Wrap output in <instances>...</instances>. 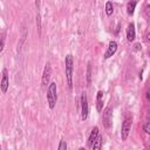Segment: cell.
Wrapping results in <instances>:
<instances>
[{
  "instance_id": "44dd1931",
  "label": "cell",
  "mask_w": 150,
  "mask_h": 150,
  "mask_svg": "<svg viewBox=\"0 0 150 150\" xmlns=\"http://www.w3.org/2000/svg\"><path fill=\"white\" fill-rule=\"evenodd\" d=\"M139 46H141L139 43H135V49H136V50H138V49H139Z\"/></svg>"
},
{
  "instance_id": "9a60e30c",
  "label": "cell",
  "mask_w": 150,
  "mask_h": 150,
  "mask_svg": "<svg viewBox=\"0 0 150 150\" xmlns=\"http://www.w3.org/2000/svg\"><path fill=\"white\" fill-rule=\"evenodd\" d=\"M114 13V5L111 1H107L105 2V14L108 16H110L111 14Z\"/></svg>"
},
{
  "instance_id": "8992f818",
  "label": "cell",
  "mask_w": 150,
  "mask_h": 150,
  "mask_svg": "<svg viewBox=\"0 0 150 150\" xmlns=\"http://www.w3.org/2000/svg\"><path fill=\"white\" fill-rule=\"evenodd\" d=\"M50 76H52V67H50V63L47 62V63L45 64L43 73H42V77H41V84H42L43 88H46V87L49 84Z\"/></svg>"
},
{
  "instance_id": "ffe728a7",
  "label": "cell",
  "mask_w": 150,
  "mask_h": 150,
  "mask_svg": "<svg viewBox=\"0 0 150 150\" xmlns=\"http://www.w3.org/2000/svg\"><path fill=\"white\" fill-rule=\"evenodd\" d=\"M35 6H36V9H40V0H35Z\"/></svg>"
},
{
  "instance_id": "30bf717a",
  "label": "cell",
  "mask_w": 150,
  "mask_h": 150,
  "mask_svg": "<svg viewBox=\"0 0 150 150\" xmlns=\"http://www.w3.org/2000/svg\"><path fill=\"white\" fill-rule=\"evenodd\" d=\"M98 134H100V131H98V127H94V128L91 129V131H90V135H89V137H88V142H87V145H88L89 148L91 146L93 142L96 139V137L98 136Z\"/></svg>"
},
{
  "instance_id": "52a82bcc",
  "label": "cell",
  "mask_w": 150,
  "mask_h": 150,
  "mask_svg": "<svg viewBox=\"0 0 150 150\" xmlns=\"http://www.w3.org/2000/svg\"><path fill=\"white\" fill-rule=\"evenodd\" d=\"M8 87H9L8 70H7L6 68H4V69H2V79H1V82H0V89H1V91L5 94V93H7Z\"/></svg>"
},
{
  "instance_id": "7402d4cb",
  "label": "cell",
  "mask_w": 150,
  "mask_h": 150,
  "mask_svg": "<svg viewBox=\"0 0 150 150\" xmlns=\"http://www.w3.org/2000/svg\"><path fill=\"white\" fill-rule=\"evenodd\" d=\"M0 149H1V146H0Z\"/></svg>"
},
{
  "instance_id": "6da1fadb",
  "label": "cell",
  "mask_w": 150,
  "mask_h": 150,
  "mask_svg": "<svg viewBox=\"0 0 150 150\" xmlns=\"http://www.w3.org/2000/svg\"><path fill=\"white\" fill-rule=\"evenodd\" d=\"M64 70H66V79L68 83L69 90L73 89V70H74V57L71 54H67L64 59Z\"/></svg>"
},
{
  "instance_id": "d6986e66",
  "label": "cell",
  "mask_w": 150,
  "mask_h": 150,
  "mask_svg": "<svg viewBox=\"0 0 150 150\" xmlns=\"http://www.w3.org/2000/svg\"><path fill=\"white\" fill-rule=\"evenodd\" d=\"M4 47H5V40L4 39H0V53L4 50Z\"/></svg>"
},
{
  "instance_id": "e0dca14e",
  "label": "cell",
  "mask_w": 150,
  "mask_h": 150,
  "mask_svg": "<svg viewBox=\"0 0 150 150\" xmlns=\"http://www.w3.org/2000/svg\"><path fill=\"white\" fill-rule=\"evenodd\" d=\"M57 150H67V143H66V141H63V139L60 141V144L57 145Z\"/></svg>"
},
{
  "instance_id": "9c48e42d",
  "label": "cell",
  "mask_w": 150,
  "mask_h": 150,
  "mask_svg": "<svg viewBox=\"0 0 150 150\" xmlns=\"http://www.w3.org/2000/svg\"><path fill=\"white\" fill-rule=\"evenodd\" d=\"M136 38V30H135V23L134 22H130L128 25V28H127V40L129 42H132Z\"/></svg>"
},
{
  "instance_id": "2e32d148",
  "label": "cell",
  "mask_w": 150,
  "mask_h": 150,
  "mask_svg": "<svg viewBox=\"0 0 150 150\" xmlns=\"http://www.w3.org/2000/svg\"><path fill=\"white\" fill-rule=\"evenodd\" d=\"M36 27H38V33H39V35H41L42 25H41V15H40V13H38V15H36Z\"/></svg>"
},
{
  "instance_id": "5b68a950",
  "label": "cell",
  "mask_w": 150,
  "mask_h": 150,
  "mask_svg": "<svg viewBox=\"0 0 150 150\" xmlns=\"http://www.w3.org/2000/svg\"><path fill=\"white\" fill-rule=\"evenodd\" d=\"M102 123H103V127L105 129H109L112 125V108L111 107H107L103 110Z\"/></svg>"
},
{
  "instance_id": "5bb4252c",
  "label": "cell",
  "mask_w": 150,
  "mask_h": 150,
  "mask_svg": "<svg viewBox=\"0 0 150 150\" xmlns=\"http://www.w3.org/2000/svg\"><path fill=\"white\" fill-rule=\"evenodd\" d=\"M86 79H87V86L89 87V86L91 84V63H90V62H88V64H87Z\"/></svg>"
},
{
  "instance_id": "277c9868",
  "label": "cell",
  "mask_w": 150,
  "mask_h": 150,
  "mask_svg": "<svg viewBox=\"0 0 150 150\" xmlns=\"http://www.w3.org/2000/svg\"><path fill=\"white\" fill-rule=\"evenodd\" d=\"M81 118L83 121H86L88 118V114H89V105H88V97H87V93H82L81 94Z\"/></svg>"
},
{
  "instance_id": "3957f363",
  "label": "cell",
  "mask_w": 150,
  "mask_h": 150,
  "mask_svg": "<svg viewBox=\"0 0 150 150\" xmlns=\"http://www.w3.org/2000/svg\"><path fill=\"white\" fill-rule=\"evenodd\" d=\"M131 124H132V116L130 114H127L124 116V120L122 122V128H121V139L125 141L129 136V132L131 130Z\"/></svg>"
},
{
  "instance_id": "ac0fdd59",
  "label": "cell",
  "mask_w": 150,
  "mask_h": 150,
  "mask_svg": "<svg viewBox=\"0 0 150 150\" xmlns=\"http://www.w3.org/2000/svg\"><path fill=\"white\" fill-rule=\"evenodd\" d=\"M149 124H150V122H148V121H146V122L144 123V125H143V130H144L146 134H149V132H150V130H149Z\"/></svg>"
},
{
  "instance_id": "7a4b0ae2",
  "label": "cell",
  "mask_w": 150,
  "mask_h": 150,
  "mask_svg": "<svg viewBox=\"0 0 150 150\" xmlns=\"http://www.w3.org/2000/svg\"><path fill=\"white\" fill-rule=\"evenodd\" d=\"M57 102V89H56V83L50 82L47 87V103L49 109H54Z\"/></svg>"
},
{
  "instance_id": "4fadbf2b",
  "label": "cell",
  "mask_w": 150,
  "mask_h": 150,
  "mask_svg": "<svg viewBox=\"0 0 150 150\" xmlns=\"http://www.w3.org/2000/svg\"><path fill=\"white\" fill-rule=\"evenodd\" d=\"M101 146H102V136H100V134H98V136L96 137V139L93 142V144H91V149L93 150H98V149H101Z\"/></svg>"
},
{
  "instance_id": "ba28073f",
  "label": "cell",
  "mask_w": 150,
  "mask_h": 150,
  "mask_svg": "<svg viewBox=\"0 0 150 150\" xmlns=\"http://www.w3.org/2000/svg\"><path fill=\"white\" fill-rule=\"evenodd\" d=\"M117 48H118V45H117V42L116 41H114V40H111L110 42H109V45H108V48H107V50H105V53H104V59L105 60H108V59H110L116 52H117Z\"/></svg>"
},
{
  "instance_id": "7c38bea8",
  "label": "cell",
  "mask_w": 150,
  "mask_h": 150,
  "mask_svg": "<svg viewBox=\"0 0 150 150\" xmlns=\"http://www.w3.org/2000/svg\"><path fill=\"white\" fill-rule=\"evenodd\" d=\"M136 5H137V1L136 0H131L127 4V13L129 15H132L134 12H135V8H136Z\"/></svg>"
},
{
  "instance_id": "8fae6325",
  "label": "cell",
  "mask_w": 150,
  "mask_h": 150,
  "mask_svg": "<svg viewBox=\"0 0 150 150\" xmlns=\"http://www.w3.org/2000/svg\"><path fill=\"white\" fill-rule=\"evenodd\" d=\"M96 109L98 112H101L103 109V91L101 90H98L96 94Z\"/></svg>"
}]
</instances>
